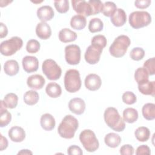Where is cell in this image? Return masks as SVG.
<instances>
[{
	"mask_svg": "<svg viewBox=\"0 0 155 155\" xmlns=\"http://www.w3.org/2000/svg\"><path fill=\"white\" fill-rule=\"evenodd\" d=\"M78 126L79 122L78 119L72 115L68 114L63 118L59 124L58 132L61 137L70 139L74 137Z\"/></svg>",
	"mask_w": 155,
	"mask_h": 155,
	"instance_id": "1",
	"label": "cell"
},
{
	"mask_svg": "<svg viewBox=\"0 0 155 155\" xmlns=\"http://www.w3.org/2000/svg\"><path fill=\"white\" fill-rule=\"evenodd\" d=\"M106 124L114 131L120 132L125 128V122L116 108L110 107L105 109L104 114Z\"/></svg>",
	"mask_w": 155,
	"mask_h": 155,
	"instance_id": "2",
	"label": "cell"
},
{
	"mask_svg": "<svg viewBox=\"0 0 155 155\" xmlns=\"http://www.w3.org/2000/svg\"><path fill=\"white\" fill-rule=\"evenodd\" d=\"M131 44L130 39L126 35L117 36L109 48V51L111 56L115 58H121L126 53L128 47Z\"/></svg>",
	"mask_w": 155,
	"mask_h": 155,
	"instance_id": "3",
	"label": "cell"
},
{
	"mask_svg": "<svg viewBox=\"0 0 155 155\" xmlns=\"http://www.w3.org/2000/svg\"><path fill=\"white\" fill-rule=\"evenodd\" d=\"M64 86L65 90L69 93H75L81 87V79L80 73L76 69H70L65 72L64 76Z\"/></svg>",
	"mask_w": 155,
	"mask_h": 155,
	"instance_id": "4",
	"label": "cell"
},
{
	"mask_svg": "<svg viewBox=\"0 0 155 155\" xmlns=\"http://www.w3.org/2000/svg\"><path fill=\"white\" fill-rule=\"evenodd\" d=\"M128 21L131 27L138 29L148 25L151 22V16L146 11H135L130 13Z\"/></svg>",
	"mask_w": 155,
	"mask_h": 155,
	"instance_id": "5",
	"label": "cell"
},
{
	"mask_svg": "<svg viewBox=\"0 0 155 155\" xmlns=\"http://www.w3.org/2000/svg\"><path fill=\"white\" fill-rule=\"evenodd\" d=\"M79 140L84 148L88 152H94L99 147V141L94 133L91 130H83L79 134Z\"/></svg>",
	"mask_w": 155,
	"mask_h": 155,
	"instance_id": "6",
	"label": "cell"
},
{
	"mask_svg": "<svg viewBox=\"0 0 155 155\" xmlns=\"http://www.w3.org/2000/svg\"><path fill=\"white\" fill-rule=\"evenodd\" d=\"M23 45L22 39L18 36H13L8 40L2 41L0 45L1 53L5 56L14 54L19 50Z\"/></svg>",
	"mask_w": 155,
	"mask_h": 155,
	"instance_id": "7",
	"label": "cell"
},
{
	"mask_svg": "<svg viewBox=\"0 0 155 155\" xmlns=\"http://www.w3.org/2000/svg\"><path fill=\"white\" fill-rule=\"evenodd\" d=\"M42 70L48 79L51 81L59 79L62 74L61 67L54 60L51 59H45L43 62Z\"/></svg>",
	"mask_w": 155,
	"mask_h": 155,
	"instance_id": "8",
	"label": "cell"
},
{
	"mask_svg": "<svg viewBox=\"0 0 155 155\" xmlns=\"http://www.w3.org/2000/svg\"><path fill=\"white\" fill-rule=\"evenodd\" d=\"M65 59L70 65H77L81 61V48L76 44H71L65 47Z\"/></svg>",
	"mask_w": 155,
	"mask_h": 155,
	"instance_id": "9",
	"label": "cell"
},
{
	"mask_svg": "<svg viewBox=\"0 0 155 155\" xmlns=\"http://www.w3.org/2000/svg\"><path fill=\"white\" fill-rule=\"evenodd\" d=\"M102 50V48L91 44L87 48L84 54L85 61L91 65L97 64L100 60Z\"/></svg>",
	"mask_w": 155,
	"mask_h": 155,
	"instance_id": "10",
	"label": "cell"
},
{
	"mask_svg": "<svg viewBox=\"0 0 155 155\" xmlns=\"http://www.w3.org/2000/svg\"><path fill=\"white\" fill-rule=\"evenodd\" d=\"M71 4L73 10L79 15L84 16L91 15L90 5L84 0H72Z\"/></svg>",
	"mask_w": 155,
	"mask_h": 155,
	"instance_id": "11",
	"label": "cell"
},
{
	"mask_svg": "<svg viewBox=\"0 0 155 155\" xmlns=\"http://www.w3.org/2000/svg\"><path fill=\"white\" fill-rule=\"evenodd\" d=\"M23 68L27 73H33L36 71L39 67L38 59L35 56H26L22 61Z\"/></svg>",
	"mask_w": 155,
	"mask_h": 155,
	"instance_id": "12",
	"label": "cell"
},
{
	"mask_svg": "<svg viewBox=\"0 0 155 155\" xmlns=\"http://www.w3.org/2000/svg\"><path fill=\"white\" fill-rule=\"evenodd\" d=\"M102 81L99 76L94 73L88 74L85 79V86L90 91H96L100 88Z\"/></svg>",
	"mask_w": 155,
	"mask_h": 155,
	"instance_id": "13",
	"label": "cell"
},
{
	"mask_svg": "<svg viewBox=\"0 0 155 155\" xmlns=\"http://www.w3.org/2000/svg\"><path fill=\"white\" fill-rule=\"evenodd\" d=\"M85 102L79 97H74L71 99L68 102L69 110L77 115H81L84 113L85 110Z\"/></svg>",
	"mask_w": 155,
	"mask_h": 155,
	"instance_id": "14",
	"label": "cell"
},
{
	"mask_svg": "<svg viewBox=\"0 0 155 155\" xmlns=\"http://www.w3.org/2000/svg\"><path fill=\"white\" fill-rule=\"evenodd\" d=\"M45 81L44 78L41 74H33L29 76L27 80V84L30 88L34 90L41 89L44 84Z\"/></svg>",
	"mask_w": 155,
	"mask_h": 155,
	"instance_id": "15",
	"label": "cell"
},
{
	"mask_svg": "<svg viewBox=\"0 0 155 155\" xmlns=\"http://www.w3.org/2000/svg\"><path fill=\"white\" fill-rule=\"evenodd\" d=\"M54 12L53 8L49 5H43L37 10V16L42 22L50 21L54 16Z\"/></svg>",
	"mask_w": 155,
	"mask_h": 155,
	"instance_id": "16",
	"label": "cell"
},
{
	"mask_svg": "<svg viewBox=\"0 0 155 155\" xmlns=\"http://www.w3.org/2000/svg\"><path fill=\"white\" fill-rule=\"evenodd\" d=\"M11 140L15 142H21L25 138V132L24 130L19 126L12 127L8 133Z\"/></svg>",
	"mask_w": 155,
	"mask_h": 155,
	"instance_id": "17",
	"label": "cell"
},
{
	"mask_svg": "<svg viewBox=\"0 0 155 155\" xmlns=\"http://www.w3.org/2000/svg\"><path fill=\"white\" fill-rule=\"evenodd\" d=\"M36 34L41 39H47L51 35L50 26L46 22H41L37 24L36 27Z\"/></svg>",
	"mask_w": 155,
	"mask_h": 155,
	"instance_id": "18",
	"label": "cell"
},
{
	"mask_svg": "<svg viewBox=\"0 0 155 155\" xmlns=\"http://www.w3.org/2000/svg\"><path fill=\"white\" fill-rule=\"evenodd\" d=\"M110 18L111 23L116 27H121L127 21V15L122 8H117L114 13Z\"/></svg>",
	"mask_w": 155,
	"mask_h": 155,
	"instance_id": "19",
	"label": "cell"
},
{
	"mask_svg": "<svg viewBox=\"0 0 155 155\" xmlns=\"http://www.w3.org/2000/svg\"><path fill=\"white\" fill-rule=\"evenodd\" d=\"M40 124L41 127L44 130L51 131L54 128L56 122L54 117L51 114L49 113H45L41 116Z\"/></svg>",
	"mask_w": 155,
	"mask_h": 155,
	"instance_id": "20",
	"label": "cell"
},
{
	"mask_svg": "<svg viewBox=\"0 0 155 155\" xmlns=\"http://www.w3.org/2000/svg\"><path fill=\"white\" fill-rule=\"evenodd\" d=\"M77 38V34L67 28L61 30L59 32V39L64 43L74 41Z\"/></svg>",
	"mask_w": 155,
	"mask_h": 155,
	"instance_id": "21",
	"label": "cell"
},
{
	"mask_svg": "<svg viewBox=\"0 0 155 155\" xmlns=\"http://www.w3.org/2000/svg\"><path fill=\"white\" fill-rule=\"evenodd\" d=\"M19 70V64L15 60H8L4 64V71L6 74L10 76L16 75L18 73Z\"/></svg>",
	"mask_w": 155,
	"mask_h": 155,
	"instance_id": "22",
	"label": "cell"
},
{
	"mask_svg": "<svg viewBox=\"0 0 155 155\" xmlns=\"http://www.w3.org/2000/svg\"><path fill=\"white\" fill-rule=\"evenodd\" d=\"M87 24L86 18L81 15L73 16L70 21V26L74 30H81L84 29Z\"/></svg>",
	"mask_w": 155,
	"mask_h": 155,
	"instance_id": "23",
	"label": "cell"
},
{
	"mask_svg": "<svg viewBox=\"0 0 155 155\" xmlns=\"http://www.w3.org/2000/svg\"><path fill=\"white\" fill-rule=\"evenodd\" d=\"M47 94L52 98H57L62 94V89L58 84L56 82L48 83L45 88Z\"/></svg>",
	"mask_w": 155,
	"mask_h": 155,
	"instance_id": "24",
	"label": "cell"
},
{
	"mask_svg": "<svg viewBox=\"0 0 155 155\" xmlns=\"http://www.w3.org/2000/svg\"><path fill=\"white\" fill-rule=\"evenodd\" d=\"M105 143L110 148L117 147L121 142V137L120 136L114 133H110L104 137Z\"/></svg>",
	"mask_w": 155,
	"mask_h": 155,
	"instance_id": "25",
	"label": "cell"
},
{
	"mask_svg": "<svg viewBox=\"0 0 155 155\" xmlns=\"http://www.w3.org/2000/svg\"><path fill=\"white\" fill-rule=\"evenodd\" d=\"M0 107V127H4L7 126L10 122L12 120V114L6 109L2 101H1Z\"/></svg>",
	"mask_w": 155,
	"mask_h": 155,
	"instance_id": "26",
	"label": "cell"
},
{
	"mask_svg": "<svg viewBox=\"0 0 155 155\" xmlns=\"http://www.w3.org/2000/svg\"><path fill=\"white\" fill-rule=\"evenodd\" d=\"M138 90L143 94L154 96L155 82L148 81L145 83L138 85Z\"/></svg>",
	"mask_w": 155,
	"mask_h": 155,
	"instance_id": "27",
	"label": "cell"
},
{
	"mask_svg": "<svg viewBox=\"0 0 155 155\" xmlns=\"http://www.w3.org/2000/svg\"><path fill=\"white\" fill-rule=\"evenodd\" d=\"M138 119V112L133 108H127L123 111V119L124 122L129 124L135 122Z\"/></svg>",
	"mask_w": 155,
	"mask_h": 155,
	"instance_id": "28",
	"label": "cell"
},
{
	"mask_svg": "<svg viewBox=\"0 0 155 155\" xmlns=\"http://www.w3.org/2000/svg\"><path fill=\"white\" fill-rule=\"evenodd\" d=\"M142 113L143 117L148 120H151L155 118V104L153 103H147L142 108Z\"/></svg>",
	"mask_w": 155,
	"mask_h": 155,
	"instance_id": "29",
	"label": "cell"
},
{
	"mask_svg": "<svg viewBox=\"0 0 155 155\" xmlns=\"http://www.w3.org/2000/svg\"><path fill=\"white\" fill-rule=\"evenodd\" d=\"M149 74L144 67H139L134 73V79L138 85L145 83L148 81Z\"/></svg>",
	"mask_w": 155,
	"mask_h": 155,
	"instance_id": "30",
	"label": "cell"
},
{
	"mask_svg": "<svg viewBox=\"0 0 155 155\" xmlns=\"http://www.w3.org/2000/svg\"><path fill=\"white\" fill-rule=\"evenodd\" d=\"M39 96L37 91L35 90H28L24 94V101L28 105H35L39 100Z\"/></svg>",
	"mask_w": 155,
	"mask_h": 155,
	"instance_id": "31",
	"label": "cell"
},
{
	"mask_svg": "<svg viewBox=\"0 0 155 155\" xmlns=\"http://www.w3.org/2000/svg\"><path fill=\"white\" fill-rule=\"evenodd\" d=\"M150 133V131L147 127H140L136 130L134 135L137 140L140 142H146L149 139Z\"/></svg>",
	"mask_w": 155,
	"mask_h": 155,
	"instance_id": "32",
	"label": "cell"
},
{
	"mask_svg": "<svg viewBox=\"0 0 155 155\" xmlns=\"http://www.w3.org/2000/svg\"><path fill=\"white\" fill-rule=\"evenodd\" d=\"M2 101L6 108L13 109L15 108L18 105V97L16 94L10 93L4 96Z\"/></svg>",
	"mask_w": 155,
	"mask_h": 155,
	"instance_id": "33",
	"label": "cell"
},
{
	"mask_svg": "<svg viewBox=\"0 0 155 155\" xmlns=\"http://www.w3.org/2000/svg\"><path fill=\"white\" fill-rule=\"evenodd\" d=\"M104 28V23L99 19L94 18L91 19L88 24V30L91 33H96L102 30Z\"/></svg>",
	"mask_w": 155,
	"mask_h": 155,
	"instance_id": "34",
	"label": "cell"
},
{
	"mask_svg": "<svg viewBox=\"0 0 155 155\" xmlns=\"http://www.w3.org/2000/svg\"><path fill=\"white\" fill-rule=\"evenodd\" d=\"M117 10L116 5L111 1L105 2L103 5V8L101 12L107 17H111Z\"/></svg>",
	"mask_w": 155,
	"mask_h": 155,
	"instance_id": "35",
	"label": "cell"
},
{
	"mask_svg": "<svg viewBox=\"0 0 155 155\" xmlns=\"http://www.w3.org/2000/svg\"><path fill=\"white\" fill-rule=\"evenodd\" d=\"M56 10L60 13H65L69 9V2L67 0H57L54 1Z\"/></svg>",
	"mask_w": 155,
	"mask_h": 155,
	"instance_id": "36",
	"label": "cell"
},
{
	"mask_svg": "<svg viewBox=\"0 0 155 155\" xmlns=\"http://www.w3.org/2000/svg\"><path fill=\"white\" fill-rule=\"evenodd\" d=\"M90 5L91 15H94L101 12L104 4L99 0H90L88 1Z\"/></svg>",
	"mask_w": 155,
	"mask_h": 155,
	"instance_id": "37",
	"label": "cell"
},
{
	"mask_svg": "<svg viewBox=\"0 0 155 155\" xmlns=\"http://www.w3.org/2000/svg\"><path fill=\"white\" fill-rule=\"evenodd\" d=\"M40 43L36 39L29 40L26 45V50L29 53H36L40 49Z\"/></svg>",
	"mask_w": 155,
	"mask_h": 155,
	"instance_id": "38",
	"label": "cell"
},
{
	"mask_svg": "<svg viewBox=\"0 0 155 155\" xmlns=\"http://www.w3.org/2000/svg\"><path fill=\"white\" fill-rule=\"evenodd\" d=\"M107 43V39L105 36L102 35H97L93 37L91 41V44L96 45L102 48H105Z\"/></svg>",
	"mask_w": 155,
	"mask_h": 155,
	"instance_id": "39",
	"label": "cell"
},
{
	"mask_svg": "<svg viewBox=\"0 0 155 155\" xmlns=\"http://www.w3.org/2000/svg\"><path fill=\"white\" fill-rule=\"evenodd\" d=\"M145 56V51L142 48L134 47L133 48L130 53V58L134 61H140Z\"/></svg>",
	"mask_w": 155,
	"mask_h": 155,
	"instance_id": "40",
	"label": "cell"
},
{
	"mask_svg": "<svg viewBox=\"0 0 155 155\" xmlns=\"http://www.w3.org/2000/svg\"><path fill=\"white\" fill-rule=\"evenodd\" d=\"M122 99L123 102L127 105H132L137 101L136 95L132 91H129L124 93L122 96Z\"/></svg>",
	"mask_w": 155,
	"mask_h": 155,
	"instance_id": "41",
	"label": "cell"
},
{
	"mask_svg": "<svg viewBox=\"0 0 155 155\" xmlns=\"http://www.w3.org/2000/svg\"><path fill=\"white\" fill-rule=\"evenodd\" d=\"M154 58L147 59L143 64V67L147 70L149 75H153L155 73Z\"/></svg>",
	"mask_w": 155,
	"mask_h": 155,
	"instance_id": "42",
	"label": "cell"
},
{
	"mask_svg": "<svg viewBox=\"0 0 155 155\" xmlns=\"http://www.w3.org/2000/svg\"><path fill=\"white\" fill-rule=\"evenodd\" d=\"M134 148L129 145L125 144L120 148V153L122 155H132L134 154Z\"/></svg>",
	"mask_w": 155,
	"mask_h": 155,
	"instance_id": "43",
	"label": "cell"
},
{
	"mask_svg": "<svg viewBox=\"0 0 155 155\" xmlns=\"http://www.w3.org/2000/svg\"><path fill=\"white\" fill-rule=\"evenodd\" d=\"M67 154L69 155H82L83 152L82 149L79 146L73 145L68 148Z\"/></svg>",
	"mask_w": 155,
	"mask_h": 155,
	"instance_id": "44",
	"label": "cell"
},
{
	"mask_svg": "<svg viewBox=\"0 0 155 155\" xmlns=\"http://www.w3.org/2000/svg\"><path fill=\"white\" fill-rule=\"evenodd\" d=\"M136 154L137 155H141V154H151V150L150 147L146 145H142L137 148Z\"/></svg>",
	"mask_w": 155,
	"mask_h": 155,
	"instance_id": "45",
	"label": "cell"
},
{
	"mask_svg": "<svg viewBox=\"0 0 155 155\" xmlns=\"http://www.w3.org/2000/svg\"><path fill=\"white\" fill-rule=\"evenodd\" d=\"M151 1L150 0H140V1H136L134 2L135 6L140 9H144L150 6L151 4Z\"/></svg>",
	"mask_w": 155,
	"mask_h": 155,
	"instance_id": "46",
	"label": "cell"
},
{
	"mask_svg": "<svg viewBox=\"0 0 155 155\" xmlns=\"http://www.w3.org/2000/svg\"><path fill=\"white\" fill-rule=\"evenodd\" d=\"M0 25H1V29H0V36L1 38H5L8 33V29L7 26L4 24L2 22L0 23Z\"/></svg>",
	"mask_w": 155,
	"mask_h": 155,
	"instance_id": "47",
	"label": "cell"
},
{
	"mask_svg": "<svg viewBox=\"0 0 155 155\" xmlns=\"http://www.w3.org/2000/svg\"><path fill=\"white\" fill-rule=\"evenodd\" d=\"M0 145H1V148H0L1 151H3L4 150L6 149L8 147V140H7V138L4 137L1 134Z\"/></svg>",
	"mask_w": 155,
	"mask_h": 155,
	"instance_id": "48",
	"label": "cell"
},
{
	"mask_svg": "<svg viewBox=\"0 0 155 155\" xmlns=\"http://www.w3.org/2000/svg\"><path fill=\"white\" fill-rule=\"evenodd\" d=\"M32 154L33 153L31 151L27 149L21 150L18 153V154Z\"/></svg>",
	"mask_w": 155,
	"mask_h": 155,
	"instance_id": "49",
	"label": "cell"
}]
</instances>
